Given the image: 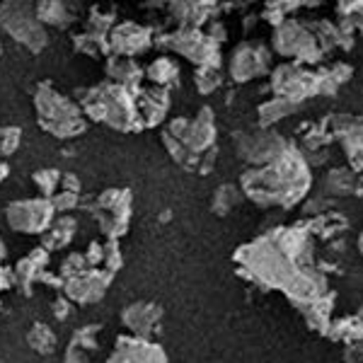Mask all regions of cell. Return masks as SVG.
<instances>
[{"mask_svg": "<svg viewBox=\"0 0 363 363\" xmlns=\"http://www.w3.org/2000/svg\"><path fill=\"white\" fill-rule=\"evenodd\" d=\"M34 107H37L39 121L49 133L58 138H73L83 133L85 121L80 116V109L75 102L56 92L51 85H39L37 95H34Z\"/></svg>", "mask_w": 363, "mask_h": 363, "instance_id": "1", "label": "cell"}, {"mask_svg": "<svg viewBox=\"0 0 363 363\" xmlns=\"http://www.w3.org/2000/svg\"><path fill=\"white\" fill-rule=\"evenodd\" d=\"M0 27L29 51H42L46 46L44 22L34 13L32 0H3L0 5Z\"/></svg>", "mask_w": 363, "mask_h": 363, "instance_id": "2", "label": "cell"}, {"mask_svg": "<svg viewBox=\"0 0 363 363\" xmlns=\"http://www.w3.org/2000/svg\"><path fill=\"white\" fill-rule=\"evenodd\" d=\"M87 114H92L95 119L107 121L109 126L114 128H126L133 126L136 121V109H133L131 97L126 95L124 87L119 85H104L97 87V90L87 92Z\"/></svg>", "mask_w": 363, "mask_h": 363, "instance_id": "3", "label": "cell"}, {"mask_svg": "<svg viewBox=\"0 0 363 363\" xmlns=\"http://www.w3.org/2000/svg\"><path fill=\"white\" fill-rule=\"evenodd\" d=\"M54 203L51 199H25L8 206V223L17 233L27 235H42L54 220Z\"/></svg>", "mask_w": 363, "mask_h": 363, "instance_id": "4", "label": "cell"}, {"mask_svg": "<svg viewBox=\"0 0 363 363\" xmlns=\"http://www.w3.org/2000/svg\"><path fill=\"white\" fill-rule=\"evenodd\" d=\"M109 284V277L99 272H80L73 274L66 284V296L75 303H92L102 298L104 289Z\"/></svg>", "mask_w": 363, "mask_h": 363, "instance_id": "5", "label": "cell"}, {"mask_svg": "<svg viewBox=\"0 0 363 363\" xmlns=\"http://www.w3.org/2000/svg\"><path fill=\"white\" fill-rule=\"evenodd\" d=\"M34 13L44 25L51 27H68L78 20L80 0H37Z\"/></svg>", "mask_w": 363, "mask_h": 363, "instance_id": "6", "label": "cell"}, {"mask_svg": "<svg viewBox=\"0 0 363 363\" xmlns=\"http://www.w3.org/2000/svg\"><path fill=\"white\" fill-rule=\"evenodd\" d=\"M109 361H165V354L157 349V344L145 342L143 337H121L116 342V351Z\"/></svg>", "mask_w": 363, "mask_h": 363, "instance_id": "7", "label": "cell"}, {"mask_svg": "<svg viewBox=\"0 0 363 363\" xmlns=\"http://www.w3.org/2000/svg\"><path fill=\"white\" fill-rule=\"evenodd\" d=\"M150 44V34L136 25H121L112 34V49L121 56H133Z\"/></svg>", "mask_w": 363, "mask_h": 363, "instance_id": "8", "label": "cell"}, {"mask_svg": "<svg viewBox=\"0 0 363 363\" xmlns=\"http://www.w3.org/2000/svg\"><path fill=\"white\" fill-rule=\"evenodd\" d=\"M160 320V308L150 306V303H136L124 310V322L128 330L136 332L138 337H145L155 327V322Z\"/></svg>", "mask_w": 363, "mask_h": 363, "instance_id": "9", "label": "cell"}, {"mask_svg": "<svg viewBox=\"0 0 363 363\" xmlns=\"http://www.w3.org/2000/svg\"><path fill=\"white\" fill-rule=\"evenodd\" d=\"M267 56V54H264ZM264 56H255V49L252 46H240L235 51V58L230 63V73L235 80H250L264 68L267 58Z\"/></svg>", "mask_w": 363, "mask_h": 363, "instance_id": "10", "label": "cell"}, {"mask_svg": "<svg viewBox=\"0 0 363 363\" xmlns=\"http://www.w3.org/2000/svg\"><path fill=\"white\" fill-rule=\"evenodd\" d=\"M46 238H44V242H46V247L49 250H58V247H63V245H68L70 240H73L75 235V220L73 218H58L56 223H51L49 228H46Z\"/></svg>", "mask_w": 363, "mask_h": 363, "instance_id": "11", "label": "cell"}, {"mask_svg": "<svg viewBox=\"0 0 363 363\" xmlns=\"http://www.w3.org/2000/svg\"><path fill=\"white\" fill-rule=\"evenodd\" d=\"M169 99L162 90H148L143 92V114L148 116V124H155V121L162 119L165 114Z\"/></svg>", "mask_w": 363, "mask_h": 363, "instance_id": "12", "label": "cell"}, {"mask_svg": "<svg viewBox=\"0 0 363 363\" xmlns=\"http://www.w3.org/2000/svg\"><path fill=\"white\" fill-rule=\"evenodd\" d=\"M109 73H112V78L119 80L121 85H133L138 83L140 78V70L133 61H128V58H114L112 63H109Z\"/></svg>", "mask_w": 363, "mask_h": 363, "instance_id": "13", "label": "cell"}, {"mask_svg": "<svg viewBox=\"0 0 363 363\" xmlns=\"http://www.w3.org/2000/svg\"><path fill=\"white\" fill-rule=\"evenodd\" d=\"M27 339H29V344H32V349L42 351V354H49V351H54L56 347V337L51 335V330L46 325H34Z\"/></svg>", "mask_w": 363, "mask_h": 363, "instance_id": "14", "label": "cell"}, {"mask_svg": "<svg viewBox=\"0 0 363 363\" xmlns=\"http://www.w3.org/2000/svg\"><path fill=\"white\" fill-rule=\"evenodd\" d=\"M174 75H177V66L169 58H157L153 66L148 68V78L155 80V83H167Z\"/></svg>", "mask_w": 363, "mask_h": 363, "instance_id": "15", "label": "cell"}, {"mask_svg": "<svg viewBox=\"0 0 363 363\" xmlns=\"http://www.w3.org/2000/svg\"><path fill=\"white\" fill-rule=\"evenodd\" d=\"M238 189L235 186H220L213 196V211L216 213H228L233 203H238Z\"/></svg>", "mask_w": 363, "mask_h": 363, "instance_id": "16", "label": "cell"}, {"mask_svg": "<svg viewBox=\"0 0 363 363\" xmlns=\"http://www.w3.org/2000/svg\"><path fill=\"white\" fill-rule=\"evenodd\" d=\"M20 128L17 126H5L0 128V155H13L20 145Z\"/></svg>", "mask_w": 363, "mask_h": 363, "instance_id": "17", "label": "cell"}, {"mask_svg": "<svg viewBox=\"0 0 363 363\" xmlns=\"http://www.w3.org/2000/svg\"><path fill=\"white\" fill-rule=\"evenodd\" d=\"M58 179H61L58 169H39V172L34 174V182H37V186L42 189V194H46V196H49L51 191L56 189Z\"/></svg>", "mask_w": 363, "mask_h": 363, "instance_id": "18", "label": "cell"}, {"mask_svg": "<svg viewBox=\"0 0 363 363\" xmlns=\"http://www.w3.org/2000/svg\"><path fill=\"white\" fill-rule=\"evenodd\" d=\"M220 83V78L216 75V70L206 66V68H201L199 70V75H196V85H199V90L201 92H211L213 87H218Z\"/></svg>", "mask_w": 363, "mask_h": 363, "instance_id": "19", "label": "cell"}, {"mask_svg": "<svg viewBox=\"0 0 363 363\" xmlns=\"http://www.w3.org/2000/svg\"><path fill=\"white\" fill-rule=\"evenodd\" d=\"M75 194L78 191H63V194H56L54 199H51V203H54V208L56 211H70L75 206Z\"/></svg>", "mask_w": 363, "mask_h": 363, "instance_id": "20", "label": "cell"}, {"mask_svg": "<svg viewBox=\"0 0 363 363\" xmlns=\"http://www.w3.org/2000/svg\"><path fill=\"white\" fill-rule=\"evenodd\" d=\"M85 257L83 255H70L66 262H63V274H80V272H85Z\"/></svg>", "mask_w": 363, "mask_h": 363, "instance_id": "21", "label": "cell"}, {"mask_svg": "<svg viewBox=\"0 0 363 363\" xmlns=\"http://www.w3.org/2000/svg\"><path fill=\"white\" fill-rule=\"evenodd\" d=\"M5 177H8V165H5V162L0 160V182H3Z\"/></svg>", "mask_w": 363, "mask_h": 363, "instance_id": "22", "label": "cell"}, {"mask_svg": "<svg viewBox=\"0 0 363 363\" xmlns=\"http://www.w3.org/2000/svg\"><path fill=\"white\" fill-rule=\"evenodd\" d=\"M5 286V274H3V269H0V289Z\"/></svg>", "mask_w": 363, "mask_h": 363, "instance_id": "23", "label": "cell"}, {"mask_svg": "<svg viewBox=\"0 0 363 363\" xmlns=\"http://www.w3.org/2000/svg\"><path fill=\"white\" fill-rule=\"evenodd\" d=\"M0 257H5V245H3V240H0Z\"/></svg>", "mask_w": 363, "mask_h": 363, "instance_id": "24", "label": "cell"}]
</instances>
